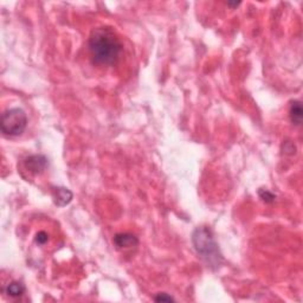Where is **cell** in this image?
I'll list each match as a JSON object with an SVG mask.
<instances>
[{
	"label": "cell",
	"mask_w": 303,
	"mask_h": 303,
	"mask_svg": "<svg viewBox=\"0 0 303 303\" xmlns=\"http://www.w3.org/2000/svg\"><path fill=\"white\" fill-rule=\"evenodd\" d=\"M48 239H49V236L45 231H39L36 234V237H35V241H36L37 244H40V245H44L45 243L48 242Z\"/></svg>",
	"instance_id": "cell-11"
},
{
	"label": "cell",
	"mask_w": 303,
	"mask_h": 303,
	"mask_svg": "<svg viewBox=\"0 0 303 303\" xmlns=\"http://www.w3.org/2000/svg\"><path fill=\"white\" fill-rule=\"evenodd\" d=\"M154 301L157 302H174V297H172L171 295L166 294V293H159L154 296Z\"/></svg>",
	"instance_id": "cell-10"
},
{
	"label": "cell",
	"mask_w": 303,
	"mask_h": 303,
	"mask_svg": "<svg viewBox=\"0 0 303 303\" xmlns=\"http://www.w3.org/2000/svg\"><path fill=\"white\" fill-rule=\"evenodd\" d=\"M113 242L119 250L130 249V248L138 247V244H139L138 237L133 233H128V232L115 234Z\"/></svg>",
	"instance_id": "cell-5"
},
{
	"label": "cell",
	"mask_w": 303,
	"mask_h": 303,
	"mask_svg": "<svg viewBox=\"0 0 303 303\" xmlns=\"http://www.w3.org/2000/svg\"><path fill=\"white\" fill-rule=\"evenodd\" d=\"M258 196H261L262 200L266 201V203H274L275 199H276V196H275L274 193H271L267 190H264V188H261V190L258 191Z\"/></svg>",
	"instance_id": "cell-9"
},
{
	"label": "cell",
	"mask_w": 303,
	"mask_h": 303,
	"mask_svg": "<svg viewBox=\"0 0 303 303\" xmlns=\"http://www.w3.org/2000/svg\"><path fill=\"white\" fill-rule=\"evenodd\" d=\"M5 291L11 297H19L25 293V285L20 282H11L7 285Z\"/></svg>",
	"instance_id": "cell-8"
},
{
	"label": "cell",
	"mask_w": 303,
	"mask_h": 303,
	"mask_svg": "<svg viewBox=\"0 0 303 303\" xmlns=\"http://www.w3.org/2000/svg\"><path fill=\"white\" fill-rule=\"evenodd\" d=\"M25 167L31 173L40 174L48 167V159L44 155H31L25 160Z\"/></svg>",
	"instance_id": "cell-4"
},
{
	"label": "cell",
	"mask_w": 303,
	"mask_h": 303,
	"mask_svg": "<svg viewBox=\"0 0 303 303\" xmlns=\"http://www.w3.org/2000/svg\"><path fill=\"white\" fill-rule=\"evenodd\" d=\"M229 6H232V7H237L241 5V2H228Z\"/></svg>",
	"instance_id": "cell-12"
},
{
	"label": "cell",
	"mask_w": 303,
	"mask_h": 303,
	"mask_svg": "<svg viewBox=\"0 0 303 303\" xmlns=\"http://www.w3.org/2000/svg\"><path fill=\"white\" fill-rule=\"evenodd\" d=\"M193 247L203 261L212 269H218L222 266L224 258L212 231L206 226L196 228L192 233Z\"/></svg>",
	"instance_id": "cell-2"
},
{
	"label": "cell",
	"mask_w": 303,
	"mask_h": 303,
	"mask_svg": "<svg viewBox=\"0 0 303 303\" xmlns=\"http://www.w3.org/2000/svg\"><path fill=\"white\" fill-rule=\"evenodd\" d=\"M72 192L69 188L57 187L53 191V201L57 206H67L72 200Z\"/></svg>",
	"instance_id": "cell-6"
},
{
	"label": "cell",
	"mask_w": 303,
	"mask_h": 303,
	"mask_svg": "<svg viewBox=\"0 0 303 303\" xmlns=\"http://www.w3.org/2000/svg\"><path fill=\"white\" fill-rule=\"evenodd\" d=\"M27 116L20 108L7 109L1 116V132L7 136H19L25 132Z\"/></svg>",
	"instance_id": "cell-3"
},
{
	"label": "cell",
	"mask_w": 303,
	"mask_h": 303,
	"mask_svg": "<svg viewBox=\"0 0 303 303\" xmlns=\"http://www.w3.org/2000/svg\"><path fill=\"white\" fill-rule=\"evenodd\" d=\"M289 116H290L291 122H293L294 125H300L302 124L303 109H302V103L300 102V101L295 100L291 102L290 110H289Z\"/></svg>",
	"instance_id": "cell-7"
},
{
	"label": "cell",
	"mask_w": 303,
	"mask_h": 303,
	"mask_svg": "<svg viewBox=\"0 0 303 303\" xmlns=\"http://www.w3.org/2000/svg\"><path fill=\"white\" fill-rule=\"evenodd\" d=\"M88 45L92 61L98 65L115 64L122 53L121 40L115 31L108 26L92 30Z\"/></svg>",
	"instance_id": "cell-1"
}]
</instances>
